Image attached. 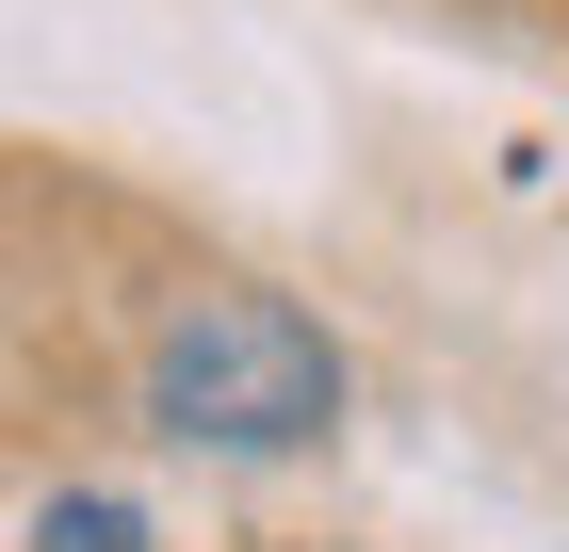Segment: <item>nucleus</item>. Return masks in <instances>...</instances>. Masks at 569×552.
I'll return each mask as SVG.
<instances>
[{
	"label": "nucleus",
	"instance_id": "obj_1",
	"mask_svg": "<svg viewBox=\"0 0 569 552\" xmlns=\"http://www.w3.org/2000/svg\"><path fill=\"white\" fill-rule=\"evenodd\" d=\"M342 407H358L342 341L309 325L293 293H261V277L163 293V325H147V358H131V423L179 439V455H326Z\"/></svg>",
	"mask_w": 569,
	"mask_h": 552
},
{
	"label": "nucleus",
	"instance_id": "obj_2",
	"mask_svg": "<svg viewBox=\"0 0 569 552\" xmlns=\"http://www.w3.org/2000/svg\"><path fill=\"white\" fill-rule=\"evenodd\" d=\"M33 552H147V504H114V488H49V504H33Z\"/></svg>",
	"mask_w": 569,
	"mask_h": 552
}]
</instances>
